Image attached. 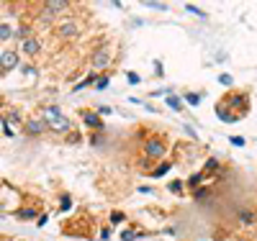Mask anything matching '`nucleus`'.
Returning <instances> with one entry per match:
<instances>
[{"instance_id": "obj_19", "label": "nucleus", "mask_w": 257, "mask_h": 241, "mask_svg": "<svg viewBox=\"0 0 257 241\" xmlns=\"http://www.w3.org/2000/svg\"><path fill=\"white\" fill-rule=\"evenodd\" d=\"M34 215H39L36 208H21V210L16 213V218H21V221H34Z\"/></svg>"}, {"instance_id": "obj_3", "label": "nucleus", "mask_w": 257, "mask_h": 241, "mask_svg": "<svg viewBox=\"0 0 257 241\" xmlns=\"http://www.w3.org/2000/svg\"><path fill=\"white\" fill-rule=\"evenodd\" d=\"M47 123L41 121V116H34V118H26L24 121V134L31 136V139H39V136H44L47 134Z\"/></svg>"}, {"instance_id": "obj_25", "label": "nucleus", "mask_w": 257, "mask_h": 241, "mask_svg": "<svg viewBox=\"0 0 257 241\" xmlns=\"http://www.w3.org/2000/svg\"><path fill=\"white\" fill-rule=\"evenodd\" d=\"M188 105H198L201 103V95H196V93H185V98H183Z\"/></svg>"}, {"instance_id": "obj_5", "label": "nucleus", "mask_w": 257, "mask_h": 241, "mask_svg": "<svg viewBox=\"0 0 257 241\" xmlns=\"http://www.w3.org/2000/svg\"><path fill=\"white\" fill-rule=\"evenodd\" d=\"M16 67H18V52H13V49H3V52H0V72H3V77L8 72H13Z\"/></svg>"}, {"instance_id": "obj_24", "label": "nucleus", "mask_w": 257, "mask_h": 241, "mask_svg": "<svg viewBox=\"0 0 257 241\" xmlns=\"http://www.w3.org/2000/svg\"><path fill=\"white\" fill-rule=\"evenodd\" d=\"M108 85H111V77L108 75H100V80L95 82V90H105Z\"/></svg>"}, {"instance_id": "obj_37", "label": "nucleus", "mask_w": 257, "mask_h": 241, "mask_svg": "<svg viewBox=\"0 0 257 241\" xmlns=\"http://www.w3.org/2000/svg\"><path fill=\"white\" fill-rule=\"evenodd\" d=\"M21 70H24V75H34V72H36V70L31 67V64H24V67H21Z\"/></svg>"}, {"instance_id": "obj_38", "label": "nucleus", "mask_w": 257, "mask_h": 241, "mask_svg": "<svg viewBox=\"0 0 257 241\" xmlns=\"http://www.w3.org/2000/svg\"><path fill=\"white\" fill-rule=\"evenodd\" d=\"M237 241H249V238H244V236H242V238H237Z\"/></svg>"}, {"instance_id": "obj_13", "label": "nucleus", "mask_w": 257, "mask_h": 241, "mask_svg": "<svg viewBox=\"0 0 257 241\" xmlns=\"http://www.w3.org/2000/svg\"><path fill=\"white\" fill-rule=\"evenodd\" d=\"M98 80H100V75H98V72H90L88 77H85V80H80V82H77V85L72 87V93H80V90H85V87H88V85H95Z\"/></svg>"}, {"instance_id": "obj_16", "label": "nucleus", "mask_w": 257, "mask_h": 241, "mask_svg": "<svg viewBox=\"0 0 257 241\" xmlns=\"http://www.w3.org/2000/svg\"><path fill=\"white\" fill-rule=\"evenodd\" d=\"M11 39H16V29L3 21V26H0V41L6 44V41H11Z\"/></svg>"}, {"instance_id": "obj_4", "label": "nucleus", "mask_w": 257, "mask_h": 241, "mask_svg": "<svg viewBox=\"0 0 257 241\" xmlns=\"http://www.w3.org/2000/svg\"><path fill=\"white\" fill-rule=\"evenodd\" d=\"M111 59H113L111 49H108V47H100V49H95V52H93V57H90V64H93V70H108Z\"/></svg>"}, {"instance_id": "obj_2", "label": "nucleus", "mask_w": 257, "mask_h": 241, "mask_svg": "<svg viewBox=\"0 0 257 241\" xmlns=\"http://www.w3.org/2000/svg\"><path fill=\"white\" fill-rule=\"evenodd\" d=\"M165 154H167V144L160 136H149L144 141V157L147 159H162L165 162Z\"/></svg>"}, {"instance_id": "obj_15", "label": "nucleus", "mask_w": 257, "mask_h": 241, "mask_svg": "<svg viewBox=\"0 0 257 241\" xmlns=\"http://www.w3.org/2000/svg\"><path fill=\"white\" fill-rule=\"evenodd\" d=\"M208 177V174L206 172H196V174H190V177H188V187H193V190H198L201 185H203V180Z\"/></svg>"}, {"instance_id": "obj_10", "label": "nucleus", "mask_w": 257, "mask_h": 241, "mask_svg": "<svg viewBox=\"0 0 257 241\" xmlns=\"http://www.w3.org/2000/svg\"><path fill=\"white\" fill-rule=\"evenodd\" d=\"M237 221L242 223V226H257V210H239V215H237Z\"/></svg>"}, {"instance_id": "obj_1", "label": "nucleus", "mask_w": 257, "mask_h": 241, "mask_svg": "<svg viewBox=\"0 0 257 241\" xmlns=\"http://www.w3.org/2000/svg\"><path fill=\"white\" fill-rule=\"evenodd\" d=\"M39 116H41V121L47 123V128L52 131V134H70L72 131V123H70L67 113H62L57 105H44Z\"/></svg>"}, {"instance_id": "obj_28", "label": "nucleus", "mask_w": 257, "mask_h": 241, "mask_svg": "<svg viewBox=\"0 0 257 241\" xmlns=\"http://www.w3.org/2000/svg\"><path fill=\"white\" fill-rule=\"evenodd\" d=\"M206 195H208V187H198V190H193V198H196V200H203Z\"/></svg>"}, {"instance_id": "obj_14", "label": "nucleus", "mask_w": 257, "mask_h": 241, "mask_svg": "<svg viewBox=\"0 0 257 241\" xmlns=\"http://www.w3.org/2000/svg\"><path fill=\"white\" fill-rule=\"evenodd\" d=\"M226 105H229V108H239V111H244V108H247V93H237V95H231Z\"/></svg>"}, {"instance_id": "obj_18", "label": "nucleus", "mask_w": 257, "mask_h": 241, "mask_svg": "<svg viewBox=\"0 0 257 241\" xmlns=\"http://www.w3.org/2000/svg\"><path fill=\"white\" fill-rule=\"evenodd\" d=\"M219 169H221V162H219L216 157L206 159V164H203V172H206V174H211V172H219Z\"/></svg>"}, {"instance_id": "obj_30", "label": "nucleus", "mask_w": 257, "mask_h": 241, "mask_svg": "<svg viewBox=\"0 0 257 241\" xmlns=\"http://www.w3.org/2000/svg\"><path fill=\"white\" fill-rule=\"evenodd\" d=\"M59 205H62V210H70V208H72V200L67 198V195H62V200H59Z\"/></svg>"}, {"instance_id": "obj_22", "label": "nucleus", "mask_w": 257, "mask_h": 241, "mask_svg": "<svg viewBox=\"0 0 257 241\" xmlns=\"http://www.w3.org/2000/svg\"><path fill=\"white\" fill-rule=\"evenodd\" d=\"M144 8H149V11H167V6L157 3V0H144Z\"/></svg>"}, {"instance_id": "obj_23", "label": "nucleus", "mask_w": 257, "mask_h": 241, "mask_svg": "<svg viewBox=\"0 0 257 241\" xmlns=\"http://www.w3.org/2000/svg\"><path fill=\"white\" fill-rule=\"evenodd\" d=\"M3 121H8V123H21V116H18V111H6V116H3Z\"/></svg>"}, {"instance_id": "obj_29", "label": "nucleus", "mask_w": 257, "mask_h": 241, "mask_svg": "<svg viewBox=\"0 0 257 241\" xmlns=\"http://www.w3.org/2000/svg\"><path fill=\"white\" fill-rule=\"evenodd\" d=\"M3 136H6V139H13V136H16V134H13V128H11V123H8V121H3Z\"/></svg>"}, {"instance_id": "obj_20", "label": "nucleus", "mask_w": 257, "mask_h": 241, "mask_svg": "<svg viewBox=\"0 0 257 241\" xmlns=\"http://www.w3.org/2000/svg\"><path fill=\"white\" fill-rule=\"evenodd\" d=\"M137 238H142V233L134 231V228H126V231L121 233V241H137Z\"/></svg>"}, {"instance_id": "obj_11", "label": "nucleus", "mask_w": 257, "mask_h": 241, "mask_svg": "<svg viewBox=\"0 0 257 241\" xmlns=\"http://www.w3.org/2000/svg\"><path fill=\"white\" fill-rule=\"evenodd\" d=\"M16 39L24 44V41H29V39H34V26L31 24H24V26H18L16 29Z\"/></svg>"}, {"instance_id": "obj_6", "label": "nucleus", "mask_w": 257, "mask_h": 241, "mask_svg": "<svg viewBox=\"0 0 257 241\" xmlns=\"http://www.w3.org/2000/svg\"><path fill=\"white\" fill-rule=\"evenodd\" d=\"M80 31H82V26L77 24V21H64V24H59L57 26V34H59V39H77L80 36Z\"/></svg>"}, {"instance_id": "obj_34", "label": "nucleus", "mask_w": 257, "mask_h": 241, "mask_svg": "<svg viewBox=\"0 0 257 241\" xmlns=\"http://www.w3.org/2000/svg\"><path fill=\"white\" fill-rule=\"evenodd\" d=\"M219 82H221L224 87H229V85H231V75H219Z\"/></svg>"}, {"instance_id": "obj_35", "label": "nucleus", "mask_w": 257, "mask_h": 241, "mask_svg": "<svg viewBox=\"0 0 257 241\" xmlns=\"http://www.w3.org/2000/svg\"><path fill=\"white\" fill-rule=\"evenodd\" d=\"M100 238H103V241H108V238H111V226L100 231Z\"/></svg>"}, {"instance_id": "obj_7", "label": "nucleus", "mask_w": 257, "mask_h": 241, "mask_svg": "<svg viewBox=\"0 0 257 241\" xmlns=\"http://www.w3.org/2000/svg\"><path fill=\"white\" fill-rule=\"evenodd\" d=\"M41 11H47L52 16H59L64 11H70V3L67 0H44V3H41Z\"/></svg>"}, {"instance_id": "obj_32", "label": "nucleus", "mask_w": 257, "mask_h": 241, "mask_svg": "<svg viewBox=\"0 0 257 241\" xmlns=\"http://www.w3.org/2000/svg\"><path fill=\"white\" fill-rule=\"evenodd\" d=\"M126 80H128V85H139V75H134V72H126Z\"/></svg>"}, {"instance_id": "obj_31", "label": "nucleus", "mask_w": 257, "mask_h": 241, "mask_svg": "<svg viewBox=\"0 0 257 241\" xmlns=\"http://www.w3.org/2000/svg\"><path fill=\"white\" fill-rule=\"evenodd\" d=\"M111 223H123V213L113 210V213H111Z\"/></svg>"}, {"instance_id": "obj_21", "label": "nucleus", "mask_w": 257, "mask_h": 241, "mask_svg": "<svg viewBox=\"0 0 257 241\" xmlns=\"http://www.w3.org/2000/svg\"><path fill=\"white\" fill-rule=\"evenodd\" d=\"M167 108H173V111H180L183 108V100L178 95H167Z\"/></svg>"}, {"instance_id": "obj_27", "label": "nucleus", "mask_w": 257, "mask_h": 241, "mask_svg": "<svg viewBox=\"0 0 257 241\" xmlns=\"http://www.w3.org/2000/svg\"><path fill=\"white\" fill-rule=\"evenodd\" d=\"M185 11H188V13H193V16H201V18H206V11H201L198 6H190V3H188V6H185Z\"/></svg>"}, {"instance_id": "obj_33", "label": "nucleus", "mask_w": 257, "mask_h": 241, "mask_svg": "<svg viewBox=\"0 0 257 241\" xmlns=\"http://www.w3.org/2000/svg\"><path fill=\"white\" fill-rule=\"evenodd\" d=\"M98 113H100V116H111V113H113V108H108V105H100V108H98Z\"/></svg>"}, {"instance_id": "obj_26", "label": "nucleus", "mask_w": 257, "mask_h": 241, "mask_svg": "<svg viewBox=\"0 0 257 241\" xmlns=\"http://www.w3.org/2000/svg\"><path fill=\"white\" fill-rule=\"evenodd\" d=\"M170 192H173V195H183V182L173 180V182H170Z\"/></svg>"}, {"instance_id": "obj_17", "label": "nucleus", "mask_w": 257, "mask_h": 241, "mask_svg": "<svg viewBox=\"0 0 257 241\" xmlns=\"http://www.w3.org/2000/svg\"><path fill=\"white\" fill-rule=\"evenodd\" d=\"M216 113H219V118H221L224 123L237 121V116H229V108H226V103H219V105H216Z\"/></svg>"}, {"instance_id": "obj_9", "label": "nucleus", "mask_w": 257, "mask_h": 241, "mask_svg": "<svg viewBox=\"0 0 257 241\" xmlns=\"http://www.w3.org/2000/svg\"><path fill=\"white\" fill-rule=\"evenodd\" d=\"M82 123L88 126V128H95V131H100V128H103L100 113H93V111H82Z\"/></svg>"}, {"instance_id": "obj_36", "label": "nucleus", "mask_w": 257, "mask_h": 241, "mask_svg": "<svg viewBox=\"0 0 257 241\" xmlns=\"http://www.w3.org/2000/svg\"><path fill=\"white\" fill-rule=\"evenodd\" d=\"M231 146H244V139H242V136H234V139H231Z\"/></svg>"}, {"instance_id": "obj_12", "label": "nucleus", "mask_w": 257, "mask_h": 241, "mask_svg": "<svg viewBox=\"0 0 257 241\" xmlns=\"http://www.w3.org/2000/svg\"><path fill=\"white\" fill-rule=\"evenodd\" d=\"M170 169H173V162H167V159H165V162H160V164H157V167H155L152 172H149V177L160 180V177H165V174H167Z\"/></svg>"}, {"instance_id": "obj_8", "label": "nucleus", "mask_w": 257, "mask_h": 241, "mask_svg": "<svg viewBox=\"0 0 257 241\" xmlns=\"http://www.w3.org/2000/svg\"><path fill=\"white\" fill-rule=\"evenodd\" d=\"M18 52H24L26 57H36L39 52H41V41L34 36V39H29V41H24V44H21V49Z\"/></svg>"}]
</instances>
